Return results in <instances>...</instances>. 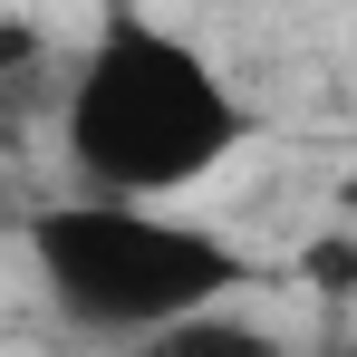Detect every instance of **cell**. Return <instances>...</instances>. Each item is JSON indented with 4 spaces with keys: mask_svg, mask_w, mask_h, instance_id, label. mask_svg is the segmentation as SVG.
<instances>
[{
    "mask_svg": "<svg viewBox=\"0 0 357 357\" xmlns=\"http://www.w3.org/2000/svg\"><path fill=\"white\" fill-rule=\"evenodd\" d=\"M261 135L222 59L183 39L174 20L107 10L59 87V165L87 203H155L174 213L193 183H213Z\"/></svg>",
    "mask_w": 357,
    "mask_h": 357,
    "instance_id": "6da1fadb",
    "label": "cell"
},
{
    "mask_svg": "<svg viewBox=\"0 0 357 357\" xmlns=\"http://www.w3.org/2000/svg\"><path fill=\"white\" fill-rule=\"evenodd\" d=\"M126 357H290V338L251 309H203V319H183V328H165V338H145Z\"/></svg>",
    "mask_w": 357,
    "mask_h": 357,
    "instance_id": "3957f363",
    "label": "cell"
},
{
    "mask_svg": "<svg viewBox=\"0 0 357 357\" xmlns=\"http://www.w3.org/2000/svg\"><path fill=\"white\" fill-rule=\"evenodd\" d=\"M29 271L68 328L107 348H145L183 319L241 309L261 290V261L232 232L193 213H155V203H87V193H59L29 213Z\"/></svg>",
    "mask_w": 357,
    "mask_h": 357,
    "instance_id": "7a4b0ae2",
    "label": "cell"
},
{
    "mask_svg": "<svg viewBox=\"0 0 357 357\" xmlns=\"http://www.w3.org/2000/svg\"><path fill=\"white\" fill-rule=\"evenodd\" d=\"M338 232L357 241V155H348V174H338Z\"/></svg>",
    "mask_w": 357,
    "mask_h": 357,
    "instance_id": "277c9868",
    "label": "cell"
}]
</instances>
